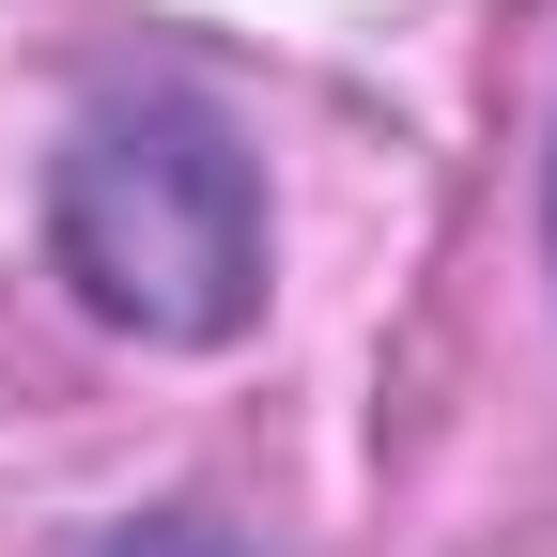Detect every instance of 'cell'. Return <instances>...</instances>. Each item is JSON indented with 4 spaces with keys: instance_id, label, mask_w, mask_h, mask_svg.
Returning <instances> with one entry per match:
<instances>
[{
    "instance_id": "6da1fadb",
    "label": "cell",
    "mask_w": 557,
    "mask_h": 557,
    "mask_svg": "<svg viewBox=\"0 0 557 557\" xmlns=\"http://www.w3.org/2000/svg\"><path fill=\"white\" fill-rule=\"evenodd\" d=\"M47 263L124 341H248L263 325V156L201 78H109L47 156Z\"/></svg>"
},
{
    "instance_id": "7a4b0ae2",
    "label": "cell",
    "mask_w": 557,
    "mask_h": 557,
    "mask_svg": "<svg viewBox=\"0 0 557 557\" xmlns=\"http://www.w3.org/2000/svg\"><path fill=\"white\" fill-rule=\"evenodd\" d=\"M94 557H248V542H233L218 511H156V527H109Z\"/></svg>"
},
{
    "instance_id": "3957f363",
    "label": "cell",
    "mask_w": 557,
    "mask_h": 557,
    "mask_svg": "<svg viewBox=\"0 0 557 557\" xmlns=\"http://www.w3.org/2000/svg\"><path fill=\"white\" fill-rule=\"evenodd\" d=\"M542 218H557V201H542Z\"/></svg>"
}]
</instances>
